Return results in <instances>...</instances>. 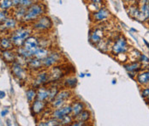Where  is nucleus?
<instances>
[{
	"label": "nucleus",
	"mask_w": 149,
	"mask_h": 126,
	"mask_svg": "<svg viewBox=\"0 0 149 126\" xmlns=\"http://www.w3.org/2000/svg\"><path fill=\"white\" fill-rule=\"evenodd\" d=\"M20 25V22L12 16H8L5 21L0 23V33H10Z\"/></svg>",
	"instance_id": "13"
},
{
	"label": "nucleus",
	"mask_w": 149,
	"mask_h": 126,
	"mask_svg": "<svg viewBox=\"0 0 149 126\" xmlns=\"http://www.w3.org/2000/svg\"><path fill=\"white\" fill-rule=\"evenodd\" d=\"M10 16V11H5V10H0V23L3 22L5 21V19Z\"/></svg>",
	"instance_id": "35"
},
{
	"label": "nucleus",
	"mask_w": 149,
	"mask_h": 126,
	"mask_svg": "<svg viewBox=\"0 0 149 126\" xmlns=\"http://www.w3.org/2000/svg\"><path fill=\"white\" fill-rule=\"evenodd\" d=\"M39 126H61V123L59 120L57 118L48 116L47 118H45L44 120H41L38 124Z\"/></svg>",
	"instance_id": "26"
},
{
	"label": "nucleus",
	"mask_w": 149,
	"mask_h": 126,
	"mask_svg": "<svg viewBox=\"0 0 149 126\" xmlns=\"http://www.w3.org/2000/svg\"><path fill=\"white\" fill-rule=\"evenodd\" d=\"M33 32L36 34H44L52 30L53 22L50 16L46 14L39 17L33 22L29 24Z\"/></svg>",
	"instance_id": "3"
},
{
	"label": "nucleus",
	"mask_w": 149,
	"mask_h": 126,
	"mask_svg": "<svg viewBox=\"0 0 149 126\" xmlns=\"http://www.w3.org/2000/svg\"><path fill=\"white\" fill-rule=\"evenodd\" d=\"M73 96V93L70 89L68 88H62L60 89L58 95L54 98V100L49 103V107L52 109L58 108L59 107H62L63 105L68 103V101H71Z\"/></svg>",
	"instance_id": "4"
},
{
	"label": "nucleus",
	"mask_w": 149,
	"mask_h": 126,
	"mask_svg": "<svg viewBox=\"0 0 149 126\" xmlns=\"http://www.w3.org/2000/svg\"><path fill=\"white\" fill-rule=\"evenodd\" d=\"M35 75L33 79L32 87L37 88L40 86H45L47 83H49V75L48 70L46 69H41L39 71L34 72Z\"/></svg>",
	"instance_id": "9"
},
{
	"label": "nucleus",
	"mask_w": 149,
	"mask_h": 126,
	"mask_svg": "<svg viewBox=\"0 0 149 126\" xmlns=\"http://www.w3.org/2000/svg\"><path fill=\"white\" fill-rule=\"evenodd\" d=\"M72 126H88L89 125V124L82 122V121H78V120H74L73 121V123L71 124Z\"/></svg>",
	"instance_id": "38"
},
{
	"label": "nucleus",
	"mask_w": 149,
	"mask_h": 126,
	"mask_svg": "<svg viewBox=\"0 0 149 126\" xmlns=\"http://www.w3.org/2000/svg\"><path fill=\"white\" fill-rule=\"evenodd\" d=\"M26 10L27 9L23 8V7H15L10 11V16L15 17L20 23H22V22L23 20V17L25 16V13H26Z\"/></svg>",
	"instance_id": "24"
},
{
	"label": "nucleus",
	"mask_w": 149,
	"mask_h": 126,
	"mask_svg": "<svg viewBox=\"0 0 149 126\" xmlns=\"http://www.w3.org/2000/svg\"><path fill=\"white\" fill-rule=\"evenodd\" d=\"M146 100H147V101H148V103H149V97H148V99H146Z\"/></svg>",
	"instance_id": "48"
},
{
	"label": "nucleus",
	"mask_w": 149,
	"mask_h": 126,
	"mask_svg": "<svg viewBox=\"0 0 149 126\" xmlns=\"http://www.w3.org/2000/svg\"><path fill=\"white\" fill-rule=\"evenodd\" d=\"M70 104H71V116L74 118L80 112H81L84 109L87 108L86 104L80 99L73 98L70 101Z\"/></svg>",
	"instance_id": "17"
},
{
	"label": "nucleus",
	"mask_w": 149,
	"mask_h": 126,
	"mask_svg": "<svg viewBox=\"0 0 149 126\" xmlns=\"http://www.w3.org/2000/svg\"><path fill=\"white\" fill-rule=\"evenodd\" d=\"M47 70H48L50 82L59 81L60 80H62L65 77V71H64L63 68H62V66H60V64L51 67Z\"/></svg>",
	"instance_id": "11"
},
{
	"label": "nucleus",
	"mask_w": 149,
	"mask_h": 126,
	"mask_svg": "<svg viewBox=\"0 0 149 126\" xmlns=\"http://www.w3.org/2000/svg\"><path fill=\"white\" fill-rule=\"evenodd\" d=\"M14 46L10 40V36H2L0 38V49L1 50H8L13 49Z\"/></svg>",
	"instance_id": "28"
},
{
	"label": "nucleus",
	"mask_w": 149,
	"mask_h": 126,
	"mask_svg": "<svg viewBox=\"0 0 149 126\" xmlns=\"http://www.w3.org/2000/svg\"><path fill=\"white\" fill-rule=\"evenodd\" d=\"M63 59V54L59 51L52 50L50 53L42 60V65L44 69H50L55 65L62 64V61Z\"/></svg>",
	"instance_id": "5"
},
{
	"label": "nucleus",
	"mask_w": 149,
	"mask_h": 126,
	"mask_svg": "<svg viewBox=\"0 0 149 126\" xmlns=\"http://www.w3.org/2000/svg\"><path fill=\"white\" fill-rule=\"evenodd\" d=\"M61 86L63 88H68V89H74L76 88L77 85V79L73 76H68L64 77L61 80Z\"/></svg>",
	"instance_id": "20"
},
{
	"label": "nucleus",
	"mask_w": 149,
	"mask_h": 126,
	"mask_svg": "<svg viewBox=\"0 0 149 126\" xmlns=\"http://www.w3.org/2000/svg\"><path fill=\"white\" fill-rule=\"evenodd\" d=\"M36 95H37V88H35L33 87L30 88L26 91V98H27V100L29 102L30 104L34 100H36Z\"/></svg>",
	"instance_id": "31"
},
{
	"label": "nucleus",
	"mask_w": 149,
	"mask_h": 126,
	"mask_svg": "<svg viewBox=\"0 0 149 126\" xmlns=\"http://www.w3.org/2000/svg\"><path fill=\"white\" fill-rule=\"evenodd\" d=\"M127 12L129 14V16L131 18H133L134 20H138L139 17V7L136 4H133L132 3H130L129 7L127 8Z\"/></svg>",
	"instance_id": "30"
},
{
	"label": "nucleus",
	"mask_w": 149,
	"mask_h": 126,
	"mask_svg": "<svg viewBox=\"0 0 149 126\" xmlns=\"http://www.w3.org/2000/svg\"><path fill=\"white\" fill-rule=\"evenodd\" d=\"M38 2H42V0H12L13 3V7H23V8H28L31 6L32 4L38 3Z\"/></svg>",
	"instance_id": "27"
},
{
	"label": "nucleus",
	"mask_w": 149,
	"mask_h": 126,
	"mask_svg": "<svg viewBox=\"0 0 149 126\" xmlns=\"http://www.w3.org/2000/svg\"><path fill=\"white\" fill-rule=\"evenodd\" d=\"M104 32L101 28H95V29H92L89 30L88 40L93 46H97L100 41H102L104 40Z\"/></svg>",
	"instance_id": "14"
},
{
	"label": "nucleus",
	"mask_w": 149,
	"mask_h": 126,
	"mask_svg": "<svg viewBox=\"0 0 149 126\" xmlns=\"http://www.w3.org/2000/svg\"><path fill=\"white\" fill-rule=\"evenodd\" d=\"M74 121V118L71 116V114L70 115H66L64 116L61 120H60V123H61V126L63 125H71V124L73 123Z\"/></svg>",
	"instance_id": "33"
},
{
	"label": "nucleus",
	"mask_w": 149,
	"mask_h": 126,
	"mask_svg": "<svg viewBox=\"0 0 149 126\" xmlns=\"http://www.w3.org/2000/svg\"><path fill=\"white\" fill-rule=\"evenodd\" d=\"M85 76H86V74H84V73H81V75H80V77L83 78V77H84Z\"/></svg>",
	"instance_id": "44"
},
{
	"label": "nucleus",
	"mask_w": 149,
	"mask_h": 126,
	"mask_svg": "<svg viewBox=\"0 0 149 126\" xmlns=\"http://www.w3.org/2000/svg\"><path fill=\"white\" fill-rule=\"evenodd\" d=\"M147 86H148V87H149V82H148V85H147Z\"/></svg>",
	"instance_id": "49"
},
{
	"label": "nucleus",
	"mask_w": 149,
	"mask_h": 126,
	"mask_svg": "<svg viewBox=\"0 0 149 126\" xmlns=\"http://www.w3.org/2000/svg\"><path fill=\"white\" fill-rule=\"evenodd\" d=\"M136 81L140 86H147L149 82V70H141L135 76Z\"/></svg>",
	"instance_id": "23"
},
{
	"label": "nucleus",
	"mask_w": 149,
	"mask_h": 126,
	"mask_svg": "<svg viewBox=\"0 0 149 126\" xmlns=\"http://www.w3.org/2000/svg\"><path fill=\"white\" fill-rule=\"evenodd\" d=\"M111 17V12L105 7H101L97 11L90 13V19L94 23H103L104 22L108 21Z\"/></svg>",
	"instance_id": "10"
},
{
	"label": "nucleus",
	"mask_w": 149,
	"mask_h": 126,
	"mask_svg": "<svg viewBox=\"0 0 149 126\" xmlns=\"http://www.w3.org/2000/svg\"><path fill=\"white\" fill-rule=\"evenodd\" d=\"M102 7V4L100 3H88V9L90 13H93L94 11H97Z\"/></svg>",
	"instance_id": "34"
},
{
	"label": "nucleus",
	"mask_w": 149,
	"mask_h": 126,
	"mask_svg": "<svg viewBox=\"0 0 149 126\" xmlns=\"http://www.w3.org/2000/svg\"><path fill=\"white\" fill-rule=\"evenodd\" d=\"M5 92L4 91H3V90H0V100L1 99H3V98H5Z\"/></svg>",
	"instance_id": "41"
},
{
	"label": "nucleus",
	"mask_w": 149,
	"mask_h": 126,
	"mask_svg": "<svg viewBox=\"0 0 149 126\" xmlns=\"http://www.w3.org/2000/svg\"><path fill=\"white\" fill-rule=\"evenodd\" d=\"M36 99L41 101H45L48 103L49 100V87L46 86H40L37 88V95Z\"/></svg>",
	"instance_id": "22"
},
{
	"label": "nucleus",
	"mask_w": 149,
	"mask_h": 126,
	"mask_svg": "<svg viewBox=\"0 0 149 126\" xmlns=\"http://www.w3.org/2000/svg\"><path fill=\"white\" fill-rule=\"evenodd\" d=\"M8 113H9V110L7 108H4V109H3V110L1 111V113L0 114H1L2 117H5Z\"/></svg>",
	"instance_id": "39"
},
{
	"label": "nucleus",
	"mask_w": 149,
	"mask_h": 126,
	"mask_svg": "<svg viewBox=\"0 0 149 126\" xmlns=\"http://www.w3.org/2000/svg\"><path fill=\"white\" fill-rule=\"evenodd\" d=\"M141 95L142 96V98L148 99L149 97V87L144 86V88L141 90Z\"/></svg>",
	"instance_id": "36"
},
{
	"label": "nucleus",
	"mask_w": 149,
	"mask_h": 126,
	"mask_svg": "<svg viewBox=\"0 0 149 126\" xmlns=\"http://www.w3.org/2000/svg\"><path fill=\"white\" fill-rule=\"evenodd\" d=\"M70 114H71V104H70V101L64 104V105H63L62 107H58V108L52 109L50 116L57 118L58 120L60 121L64 116L70 115Z\"/></svg>",
	"instance_id": "12"
},
{
	"label": "nucleus",
	"mask_w": 149,
	"mask_h": 126,
	"mask_svg": "<svg viewBox=\"0 0 149 126\" xmlns=\"http://www.w3.org/2000/svg\"><path fill=\"white\" fill-rule=\"evenodd\" d=\"M143 41H144V43L146 44V46H147V47H148V48L149 49V43H148V41H147V40H146L145 39L143 40Z\"/></svg>",
	"instance_id": "43"
},
{
	"label": "nucleus",
	"mask_w": 149,
	"mask_h": 126,
	"mask_svg": "<svg viewBox=\"0 0 149 126\" xmlns=\"http://www.w3.org/2000/svg\"><path fill=\"white\" fill-rule=\"evenodd\" d=\"M52 49L51 48H47V47H40L36 50L35 53H34V56L36 58L38 59H40V60H43L45 58V57L50 53V52L52 51Z\"/></svg>",
	"instance_id": "29"
},
{
	"label": "nucleus",
	"mask_w": 149,
	"mask_h": 126,
	"mask_svg": "<svg viewBox=\"0 0 149 126\" xmlns=\"http://www.w3.org/2000/svg\"><path fill=\"white\" fill-rule=\"evenodd\" d=\"M74 120H78V121H82L85 123H90L91 119H92V114L91 111L88 109H84L81 112H80L75 118H74Z\"/></svg>",
	"instance_id": "25"
},
{
	"label": "nucleus",
	"mask_w": 149,
	"mask_h": 126,
	"mask_svg": "<svg viewBox=\"0 0 149 126\" xmlns=\"http://www.w3.org/2000/svg\"><path fill=\"white\" fill-rule=\"evenodd\" d=\"M138 61L141 62V63H142V65L144 66L145 63H149V58L145 54H142L141 53V56H140V58H139V59H138Z\"/></svg>",
	"instance_id": "37"
},
{
	"label": "nucleus",
	"mask_w": 149,
	"mask_h": 126,
	"mask_svg": "<svg viewBox=\"0 0 149 126\" xmlns=\"http://www.w3.org/2000/svg\"><path fill=\"white\" fill-rule=\"evenodd\" d=\"M86 76H87V77H91V74H90V73H88V74H86Z\"/></svg>",
	"instance_id": "47"
},
{
	"label": "nucleus",
	"mask_w": 149,
	"mask_h": 126,
	"mask_svg": "<svg viewBox=\"0 0 149 126\" xmlns=\"http://www.w3.org/2000/svg\"><path fill=\"white\" fill-rule=\"evenodd\" d=\"M130 31L136 33V32H137V30H136V29H133V28H131V29H130Z\"/></svg>",
	"instance_id": "45"
},
{
	"label": "nucleus",
	"mask_w": 149,
	"mask_h": 126,
	"mask_svg": "<svg viewBox=\"0 0 149 126\" xmlns=\"http://www.w3.org/2000/svg\"><path fill=\"white\" fill-rule=\"evenodd\" d=\"M49 104L45 101H41L39 100H34L31 103V111L33 116H40L42 115L45 111L47 109Z\"/></svg>",
	"instance_id": "16"
},
{
	"label": "nucleus",
	"mask_w": 149,
	"mask_h": 126,
	"mask_svg": "<svg viewBox=\"0 0 149 126\" xmlns=\"http://www.w3.org/2000/svg\"><path fill=\"white\" fill-rule=\"evenodd\" d=\"M10 66L11 74L15 79L21 81H24L28 79L29 74V70L27 69L26 66L17 63L16 61L10 64Z\"/></svg>",
	"instance_id": "8"
},
{
	"label": "nucleus",
	"mask_w": 149,
	"mask_h": 126,
	"mask_svg": "<svg viewBox=\"0 0 149 126\" xmlns=\"http://www.w3.org/2000/svg\"><path fill=\"white\" fill-rule=\"evenodd\" d=\"M88 3H100L102 4L103 0H87Z\"/></svg>",
	"instance_id": "40"
},
{
	"label": "nucleus",
	"mask_w": 149,
	"mask_h": 126,
	"mask_svg": "<svg viewBox=\"0 0 149 126\" xmlns=\"http://www.w3.org/2000/svg\"><path fill=\"white\" fill-rule=\"evenodd\" d=\"M0 105H1V102H0Z\"/></svg>",
	"instance_id": "50"
},
{
	"label": "nucleus",
	"mask_w": 149,
	"mask_h": 126,
	"mask_svg": "<svg viewBox=\"0 0 149 126\" xmlns=\"http://www.w3.org/2000/svg\"><path fill=\"white\" fill-rule=\"evenodd\" d=\"M1 57L3 60L8 64H11L15 62L17 53L15 51V48L13 49H8V50H1Z\"/></svg>",
	"instance_id": "18"
},
{
	"label": "nucleus",
	"mask_w": 149,
	"mask_h": 126,
	"mask_svg": "<svg viewBox=\"0 0 149 126\" xmlns=\"http://www.w3.org/2000/svg\"><path fill=\"white\" fill-rule=\"evenodd\" d=\"M12 0H0V10L5 11H10L13 9Z\"/></svg>",
	"instance_id": "32"
},
{
	"label": "nucleus",
	"mask_w": 149,
	"mask_h": 126,
	"mask_svg": "<svg viewBox=\"0 0 149 126\" xmlns=\"http://www.w3.org/2000/svg\"><path fill=\"white\" fill-rule=\"evenodd\" d=\"M26 67L31 72H36L40 70L41 69H44L42 65V60L38 59L35 57H32L28 59Z\"/></svg>",
	"instance_id": "19"
},
{
	"label": "nucleus",
	"mask_w": 149,
	"mask_h": 126,
	"mask_svg": "<svg viewBox=\"0 0 149 126\" xmlns=\"http://www.w3.org/2000/svg\"><path fill=\"white\" fill-rule=\"evenodd\" d=\"M130 51V45L124 36H119L114 43L111 45V54L118 56L120 54H125Z\"/></svg>",
	"instance_id": "6"
},
{
	"label": "nucleus",
	"mask_w": 149,
	"mask_h": 126,
	"mask_svg": "<svg viewBox=\"0 0 149 126\" xmlns=\"http://www.w3.org/2000/svg\"><path fill=\"white\" fill-rule=\"evenodd\" d=\"M22 47H23V48L31 55V57H33L36 50L40 47V36L36 33H33L24 41Z\"/></svg>",
	"instance_id": "7"
},
{
	"label": "nucleus",
	"mask_w": 149,
	"mask_h": 126,
	"mask_svg": "<svg viewBox=\"0 0 149 126\" xmlns=\"http://www.w3.org/2000/svg\"><path fill=\"white\" fill-rule=\"evenodd\" d=\"M33 33V29H31L30 25L20 23V25L15 29L13 31L10 33L9 36L10 38V40L14 46V47L17 48L22 47L24 43V41Z\"/></svg>",
	"instance_id": "1"
},
{
	"label": "nucleus",
	"mask_w": 149,
	"mask_h": 126,
	"mask_svg": "<svg viewBox=\"0 0 149 126\" xmlns=\"http://www.w3.org/2000/svg\"><path fill=\"white\" fill-rule=\"evenodd\" d=\"M123 67L125 68V70L129 72V73H134L137 74L140 70H141L143 65L141 62H139L138 60L136 61H131L130 63L123 64Z\"/></svg>",
	"instance_id": "21"
},
{
	"label": "nucleus",
	"mask_w": 149,
	"mask_h": 126,
	"mask_svg": "<svg viewBox=\"0 0 149 126\" xmlns=\"http://www.w3.org/2000/svg\"><path fill=\"white\" fill-rule=\"evenodd\" d=\"M123 1L125 3H134L135 0H123Z\"/></svg>",
	"instance_id": "42"
},
{
	"label": "nucleus",
	"mask_w": 149,
	"mask_h": 126,
	"mask_svg": "<svg viewBox=\"0 0 149 126\" xmlns=\"http://www.w3.org/2000/svg\"><path fill=\"white\" fill-rule=\"evenodd\" d=\"M139 17L138 21L147 22L149 20V0H138Z\"/></svg>",
	"instance_id": "15"
},
{
	"label": "nucleus",
	"mask_w": 149,
	"mask_h": 126,
	"mask_svg": "<svg viewBox=\"0 0 149 126\" xmlns=\"http://www.w3.org/2000/svg\"><path fill=\"white\" fill-rule=\"evenodd\" d=\"M116 82H117V81H116V80H113V81H112V84H113V85H114V84H116Z\"/></svg>",
	"instance_id": "46"
},
{
	"label": "nucleus",
	"mask_w": 149,
	"mask_h": 126,
	"mask_svg": "<svg viewBox=\"0 0 149 126\" xmlns=\"http://www.w3.org/2000/svg\"><path fill=\"white\" fill-rule=\"evenodd\" d=\"M46 11H47L46 5L43 2L35 3L27 8L25 16L23 17L22 23L29 25L35 20H37L39 17L46 14Z\"/></svg>",
	"instance_id": "2"
}]
</instances>
